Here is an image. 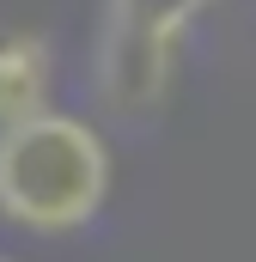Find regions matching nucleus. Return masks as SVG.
I'll use <instances>...</instances> for the list:
<instances>
[{"instance_id":"20e7f679","label":"nucleus","mask_w":256,"mask_h":262,"mask_svg":"<svg viewBox=\"0 0 256 262\" xmlns=\"http://www.w3.org/2000/svg\"><path fill=\"white\" fill-rule=\"evenodd\" d=\"M207 6L214 0H104V31L153 37V43H183Z\"/></svg>"},{"instance_id":"39448f33","label":"nucleus","mask_w":256,"mask_h":262,"mask_svg":"<svg viewBox=\"0 0 256 262\" xmlns=\"http://www.w3.org/2000/svg\"><path fill=\"white\" fill-rule=\"evenodd\" d=\"M0 262H6V256H0Z\"/></svg>"},{"instance_id":"f257e3e1","label":"nucleus","mask_w":256,"mask_h":262,"mask_svg":"<svg viewBox=\"0 0 256 262\" xmlns=\"http://www.w3.org/2000/svg\"><path fill=\"white\" fill-rule=\"evenodd\" d=\"M116 189L110 140L73 110H37L0 128V220L37 238L86 232Z\"/></svg>"},{"instance_id":"f03ea898","label":"nucleus","mask_w":256,"mask_h":262,"mask_svg":"<svg viewBox=\"0 0 256 262\" xmlns=\"http://www.w3.org/2000/svg\"><path fill=\"white\" fill-rule=\"evenodd\" d=\"M177 61H183V43H153V37H128V31H98L92 79H98V98L116 116H146V110H159L171 98Z\"/></svg>"},{"instance_id":"7ed1b4c3","label":"nucleus","mask_w":256,"mask_h":262,"mask_svg":"<svg viewBox=\"0 0 256 262\" xmlns=\"http://www.w3.org/2000/svg\"><path fill=\"white\" fill-rule=\"evenodd\" d=\"M49 85H55V55L43 31H0V128L49 110Z\"/></svg>"}]
</instances>
